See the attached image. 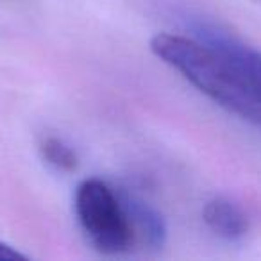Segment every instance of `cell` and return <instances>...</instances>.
Returning a JSON list of instances; mask_svg holds the SVG:
<instances>
[{
  "mask_svg": "<svg viewBox=\"0 0 261 261\" xmlns=\"http://www.w3.org/2000/svg\"><path fill=\"white\" fill-rule=\"evenodd\" d=\"M150 50L217 106L261 127V106L213 47L193 34L158 33L150 40Z\"/></svg>",
  "mask_w": 261,
  "mask_h": 261,
  "instance_id": "6da1fadb",
  "label": "cell"
},
{
  "mask_svg": "<svg viewBox=\"0 0 261 261\" xmlns=\"http://www.w3.org/2000/svg\"><path fill=\"white\" fill-rule=\"evenodd\" d=\"M202 218L210 231L227 242H240L249 231V220L238 204L227 197H213L204 204Z\"/></svg>",
  "mask_w": 261,
  "mask_h": 261,
  "instance_id": "5b68a950",
  "label": "cell"
},
{
  "mask_svg": "<svg viewBox=\"0 0 261 261\" xmlns=\"http://www.w3.org/2000/svg\"><path fill=\"white\" fill-rule=\"evenodd\" d=\"M123 204L129 213L130 224L135 229L136 242L150 247V249H161L167 242V222L163 215L158 211L154 204L145 200L143 197L136 195L127 190H120Z\"/></svg>",
  "mask_w": 261,
  "mask_h": 261,
  "instance_id": "277c9868",
  "label": "cell"
},
{
  "mask_svg": "<svg viewBox=\"0 0 261 261\" xmlns=\"http://www.w3.org/2000/svg\"><path fill=\"white\" fill-rule=\"evenodd\" d=\"M73 211L83 234L98 252L116 256L129 252L138 243L122 193L102 179L79 182Z\"/></svg>",
  "mask_w": 261,
  "mask_h": 261,
  "instance_id": "7a4b0ae2",
  "label": "cell"
},
{
  "mask_svg": "<svg viewBox=\"0 0 261 261\" xmlns=\"http://www.w3.org/2000/svg\"><path fill=\"white\" fill-rule=\"evenodd\" d=\"M190 34L213 47L238 73L243 86L261 106V50L213 22L197 20L190 25Z\"/></svg>",
  "mask_w": 261,
  "mask_h": 261,
  "instance_id": "3957f363",
  "label": "cell"
},
{
  "mask_svg": "<svg viewBox=\"0 0 261 261\" xmlns=\"http://www.w3.org/2000/svg\"><path fill=\"white\" fill-rule=\"evenodd\" d=\"M41 160L59 172H73L79 165V156L70 143L59 136L47 135L38 143Z\"/></svg>",
  "mask_w": 261,
  "mask_h": 261,
  "instance_id": "8992f818",
  "label": "cell"
},
{
  "mask_svg": "<svg viewBox=\"0 0 261 261\" xmlns=\"http://www.w3.org/2000/svg\"><path fill=\"white\" fill-rule=\"evenodd\" d=\"M13 259H27V256L20 252V250H16L15 247H11L9 243L0 240V261H13Z\"/></svg>",
  "mask_w": 261,
  "mask_h": 261,
  "instance_id": "52a82bcc",
  "label": "cell"
},
{
  "mask_svg": "<svg viewBox=\"0 0 261 261\" xmlns=\"http://www.w3.org/2000/svg\"><path fill=\"white\" fill-rule=\"evenodd\" d=\"M250 2H254V4L259 6V8H261V0H250Z\"/></svg>",
  "mask_w": 261,
  "mask_h": 261,
  "instance_id": "ba28073f",
  "label": "cell"
}]
</instances>
